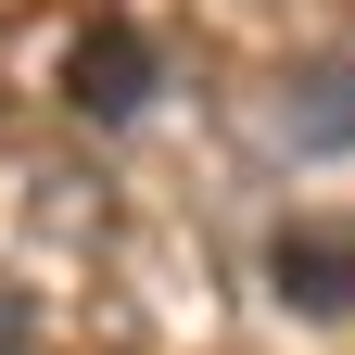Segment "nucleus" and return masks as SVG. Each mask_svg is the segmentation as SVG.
Here are the masks:
<instances>
[{
    "label": "nucleus",
    "instance_id": "obj_1",
    "mask_svg": "<svg viewBox=\"0 0 355 355\" xmlns=\"http://www.w3.org/2000/svg\"><path fill=\"white\" fill-rule=\"evenodd\" d=\"M64 102H76L89 127H127V114L153 102V38L127 26V13H102V26L64 51Z\"/></svg>",
    "mask_w": 355,
    "mask_h": 355
},
{
    "label": "nucleus",
    "instance_id": "obj_2",
    "mask_svg": "<svg viewBox=\"0 0 355 355\" xmlns=\"http://www.w3.org/2000/svg\"><path fill=\"white\" fill-rule=\"evenodd\" d=\"M266 279H279V304H304V318H355V229L292 216V229L266 241Z\"/></svg>",
    "mask_w": 355,
    "mask_h": 355
},
{
    "label": "nucleus",
    "instance_id": "obj_3",
    "mask_svg": "<svg viewBox=\"0 0 355 355\" xmlns=\"http://www.w3.org/2000/svg\"><path fill=\"white\" fill-rule=\"evenodd\" d=\"M279 140L292 153H355V64H304L279 89Z\"/></svg>",
    "mask_w": 355,
    "mask_h": 355
}]
</instances>
